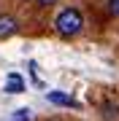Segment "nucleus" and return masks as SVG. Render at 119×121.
<instances>
[{
  "label": "nucleus",
  "instance_id": "nucleus-1",
  "mask_svg": "<svg viewBox=\"0 0 119 121\" xmlns=\"http://www.w3.org/2000/svg\"><path fill=\"white\" fill-rule=\"evenodd\" d=\"M84 27V16L79 8H62L57 13V19H54V30H57V35H62V38H73V35H79Z\"/></svg>",
  "mask_w": 119,
  "mask_h": 121
},
{
  "label": "nucleus",
  "instance_id": "nucleus-2",
  "mask_svg": "<svg viewBox=\"0 0 119 121\" xmlns=\"http://www.w3.org/2000/svg\"><path fill=\"white\" fill-rule=\"evenodd\" d=\"M14 32H16V19L8 16V13H0V40L11 38Z\"/></svg>",
  "mask_w": 119,
  "mask_h": 121
},
{
  "label": "nucleus",
  "instance_id": "nucleus-3",
  "mask_svg": "<svg viewBox=\"0 0 119 121\" xmlns=\"http://www.w3.org/2000/svg\"><path fill=\"white\" fill-rule=\"evenodd\" d=\"M5 91H11V94H19V91H24V81H22V75L11 73V75H8V83H5Z\"/></svg>",
  "mask_w": 119,
  "mask_h": 121
},
{
  "label": "nucleus",
  "instance_id": "nucleus-4",
  "mask_svg": "<svg viewBox=\"0 0 119 121\" xmlns=\"http://www.w3.org/2000/svg\"><path fill=\"white\" fill-rule=\"evenodd\" d=\"M49 99H52V102H57V105H76V99L73 97H68V94H57V91H52V94H49Z\"/></svg>",
  "mask_w": 119,
  "mask_h": 121
},
{
  "label": "nucleus",
  "instance_id": "nucleus-5",
  "mask_svg": "<svg viewBox=\"0 0 119 121\" xmlns=\"http://www.w3.org/2000/svg\"><path fill=\"white\" fill-rule=\"evenodd\" d=\"M11 121H30V110H27V108H19V110L11 116Z\"/></svg>",
  "mask_w": 119,
  "mask_h": 121
},
{
  "label": "nucleus",
  "instance_id": "nucleus-6",
  "mask_svg": "<svg viewBox=\"0 0 119 121\" xmlns=\"http://www.w3.org/2000/svg\"><path fill=\"white\" fill-rule=\"evenodd\" d=\"M108 13L111 16H119V0H108Z\"/></svg>",
  "mask_w": 119,
  "mask_h": 121
},
{
  "label": "nucleus",
  "instance_id": "nucleus-7",
  "mask_svg": "<svg viewBox=\"0 0 119 121\" xmlns=\"http://www.w3.org/2000/svg\"><path fill=\"white\" fill-rule=\"evenodd\" d=\"M41 5H52V3H57V0H38Z\"/></svg>",
  "mask_w": 119,
  "mask_h": 121
}]
</instances>
